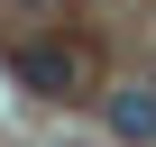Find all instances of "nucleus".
I'll use <instances>...</instances> for the list:
<instances>
[{
    "mask_svg": "<svg viewBox=\"0 0 156 147\" xmlns=\"http://www.w3.org/2000/svg\"><path fill=\"white\" fill-rule=\"evenodd\" d=\"M19 74H28V83L37 92H73V83H83V55H73V46H19Z\"/></svg>",
    "mask_w": 156,
    "mask_h": 147,
    "instance_id": "1",
    "label": "nucleus"
},
{
    "mask_svg": "<svg viewBox=\"0 0 156 147\" xmlns=\"http://www.w3.org/2000/svg\"><path fill=\"white\" fill-rule=\"evenodd\" d=\"M110 129L119 138H156V83H119L110 92Z\"/></svg>",
    "mask_w": 156,
    "mask_h": 147,
    "instance_id": "2",
    "label": "nucleus"
}]
</instances>
